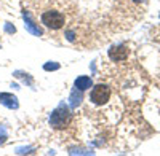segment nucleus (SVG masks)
Here are the masks:
<instances>
[{
  "instance_id": "13",
  "label": "nucleus",
  "mask_w": 160,
  "mask_h": 156,
  "mask_svg": "<svg viewBox=\"0 0 160 156\" xmlns=\"http://www.w3.org/2000/svg\"><path fill=\"white\" fill-rule=\"evenodd\" d=\"M135 2H138V3H141V2H146V0H135Z\"/></svg>"
},
{
  "instance_id": "7",
  "label": "nucleus",
  "mask_w": 160,
  "mask_h": 156,
  "mask_svg": "<svg viewBox=\"0 0 160 156\" xmlns=\"http://www.w3.org/2000/svg\"><path fill=\"white\" fill-rule=\"evenodd\" d=\"M74 86L80 91H87L93 86V81H91V78L90 76H78L75 78V81H74Z\"/></svg>"
},
{
  "instance_id": "3",
  "label": "nucleus",
  "mask_w": 160,
  "mask_h": 156,
  "mask_svg": "<svg viewBox=\"0 0 160 156\" xmlns=\"http://www.w3.org/2000/svg\"><path fill=\"white\" fill-rule=\"evenodd\" d=\"M109 99H111V88L108 85L91 86L90 100L95 103V105H104V103H108Z\"/></svg>"
},
{
  "instance_id": "1",
  "label": "nucleus",
  "mask_w": 160,
  "mask_h": 156,
  "mask_svg": "<svg viewBox=\"0 0 160 156\" xmlns=\"http://www.w3.org/2000/svg\"><path fill=\"white\" fill-rule=\"evenodd\" d=\"M71 120H72L71 110L68 108V105L61 103L58 108H55L51 112V115H50V126H53L55 129H64L66 126H69Z\"/></svg>"
},
{
  "instance_id": "4",
  "label": "nucleus",
  "mask_w": 160,
  "mask_h": 156,
  "mask_svg": "<svg viewBox=\"0 0 160 156\" xmlns=\"http://www.w3.org/2000/svg\"><path fill=\"white\" fill-rule=\"evenodd\" d=\"M22 18H24V25H26V29H28L32 35H35V37H40V35H42L43 34V30L42 29H40L38 27V24H35V21L32 19V16H31V13L29 11H22Z\"/></svg>"
},
{
  "instance_id": "11",
  "label": "nucleus",
  "mask_w": 160,
  "mask_h": 156,
  "mask_svg": "<svg viewBox=\"0 0 160 156\" xmlns=\"http://www.w3.org/2000/svg\"><path fill=\"white\" fill-rule=\"evenodd\" d=\"M5 32L7 34H15L16 32V27H15V25H11L10 22H5Z\"/></svg>"
},
{
  "instance_id": "8",
  "label": "nucleus",
  "mask_w": 160,
  "mask_h": 156,
  "mask_svg": "<svg viewBox=\"0 0 160 156\" xmlns=\"http://www.w3.org/2000/svg\"><path fill=\"white\" fill-rule=\"evenodd\" d=\"M82 93H83V91H80V89H78V93H77V88L72 91V94H71V105L74 108L78 107L80 102H82Z\"/></svg>"
},
{
  "instance_id": "9",
  "label": "nucleus",
  "mask_w": 160,
  "mask_h": 156,
  "mask_svg": "<svg viewBox=\"0 0 160 156\" xmlns=\"http://www.w3.org/2000/svg\"><path fill=\"white\" fill-rule=\"evenodd\" d=\"M15 75H16V76H21L24 81H28V85H31V86L34 85V80H32V78L29 76V73H21V72H16Z\"/></svg>"
},
{
  "instance_id": "6",
  "label": "nucleus",
  "mask_w": 160,
  "mask_h": 156,
  "mask_svg": "<svg viewBox=\"0 0 160 156\" xmlns=\"http://www.w3.org/2000/svg\"><path fill=\"white\" fill-rule=\"evenodd\" d=\"M0 103H3L8 108H15V110L19 107V102H18L16 96H13L10 93H0Z\"/></svg>"
},
{
  "instance_id": "10",
  "label": "nucleus",
  "mask_w": 160,
  "mask_h": 156,
  "mask_svg": "<svg viewBox=\"0 0 160 156\" xmlns=\"http://www.w3.org/2000/svg\"><path fill=\"white\" fill-rule=\"evenodd\" d=\"M43 69H45V70H58V69H59V64H58V62H53V64H45Z\"/></svg>"
},
{
  "instance_id": "2",
  "label": "nucleus",
  "mask_w": 160,
  "mask_h": 156,
  "mask_svg": "<svg viewBox=\"0 0 160 156\" xmlns=\"http://www.w3.org/2000/svg\"><path fill=\"white\" fill-rule=\"evenodd\" d=\"M40 21H42V24L45 25V27H48L51 30H58V29H61L62 25H64V21L66 19H64L62 13H59L56 10H48V11H45L43 15H42Z\"/></svg>"
},
{
  "instance_id": "12",
  "label": "nucleus",
  "mask_w": 160,
  "mask_h": 156,
  "mask_svg": "<svg viewBox=\"0 0 160 156\" xmlns=\"http://www.w3.org/2000/svg\"><path fill=\"white\" fill-rule=\"evenodd\" d=\"M5 139H7V131H5L3 126H0V144H3Z\"/></svg>"
},
{
  "instance_id": "5",
  "label": "nucleus",
  "mask_w": 160,
  "mask_h": 156,
  "mask_svg": "<svg viewBox=\"0 0 160 156\" xmlns=\"http://www.w3.org/2000/svg\"><path fill=\"white\" fill-rule=\"evenodd\" d=\"M109 57L115 62L117 61H125L128 57V49L123 45H114L109 49Z\"/></svg>"
}]
</instances>
